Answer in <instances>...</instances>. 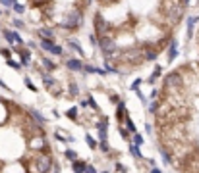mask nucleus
<instances>
[{"mask_svg": "<svg viewBox=\"0 0 199 173\" xmlns=\"http://www.w3.org/2000/svg\"><path fill=\"white\" fill-rule=\"evenodd\" d=\"M184 83H182V75L180 73H168L164 77V89L166 90H180Z\"/></svg>", "mask_w": 199, "mask_h": 173, "instance_id": "nucleus-1", "label": "nucleus"}, {"mask_svg": "<svg viewBox=\"0 0 199 173\" xmlns=\"http://www.w3.org/2000/svg\"><path fill=\"white\" fill-rule=\"evenodd\" d=\"M95 27H97L99 37H112V27H110V23L104 21V19L101 18V14L95 15Z\"/></svg>", "mask_w": 199, "mask_h": 173, "instance_id": "nucleus-2", "label": "nucleus"}, {"mask_svg": "<svg viewBox=\"0 0 199 173\" xmlns=\"http://www.w3.org/2000/svg\"><path fill=\"white\" fill-rule=\"evenodd\" d=\"M99 44H101V48H103V52H104L107 56H110L114 50H118V46H116V40L112 39V37H101Z\"/></svg>", "mask_w": 199, "mask_h": 173, "instance_id": "nucleus-3", "label": "nucleus"}, {"mask_svg": "<svg viewBox=\"0 0 199 173\" xmlns=\"http://www.w3.org/2000/svg\"><path fill=\"white\" fill-rule=\"evenodd\" d=\"M81 23V14L78 10H72V14L66 15V19L62 21V27H78Z\"/></svg>", "mask_w": 199, "mask_h": 173, "instance_id": "nucleus-4", "label": "nucleus"}, {"mask_svg": "<svg viewBox=\"0 0 199 173\" xmlns=\"http://www.w3.org/2000/svg\"><path fill=\"white\" fill-rule=\"evenodd\" d=\"M37 171H48L50 169V156L48 154H41L37 158Z\"/></svg>", "mask_w": 199, "mask_h": 173, "instance_id": "nucleus-5", "label": "nucleus"}, {"mask_svg": "<svg viewBox=\"0 0 199 173\" xmlns=\"http://www.w3.org/2000/svg\"><path fill=\"white\" fill-rule=\"evenodd\" d=\"M41 46L44 48V50H48V52H52V54H62V48L58 46V44H52L50 40H41Z\"/></svg>", "mask_w": 199, "mask_h": 173, "instance_id": "nucleus-6", "label": "nucleus"}, {"mask_svg": "<svg viewBox=\"0 0 199 173\" xmlns=\"http://www.w3.org/2000/svg\"><path fill=\"white\" fill-rule=\"evenodd\" d=\"M29 146L33 148V150H41V148H44V141L41 135H33V139L29 141Z\"/></svg>", "mask_w": 199, "mask_h": 173, "instance_id": "nucleus-7", "label": "nucleus"}, {"mask_svg": "<svg viewBox=\"0 0 199 173\" xmlns=\"http://www.w3.org/2000/svg\"><path fill=\"white\" fill-rule=\"evenodd\" d=\"M4 37H6L8 40H10V43H21V37L18 35V33H12V31H4Z\"/></svg>", "mask_w": 199, "mask_h": 173, "instance_id": "nucleus-8", "label": "nucleus"}, {"mask_svg": "<svg viewBox=\"0 0 199 173\" xmlns=\"http://www.w3.org/2000/svg\"><path fill=\"white\" fill-rule=\"evenodd\" d=\"M68 67H70V69H75V71H79V69H83V64H81L79 60H68Z\"/></svg>", "mask_w": 199, "mask_h": 173, "instance_id": "nucleus-9", "label": "nucleus"}, {"mask_svg": "<svg viewBox=\"0 0 199 173\" xmlns=\"http://www.w3.org/2000/svg\"><path fill=\"white\" fill-rule=\"evenodd\" d=\"M70 48H74V50L78 52L79 56H83V50H81V48H79V44L75 43V40H70Z\"/></svg>", "mask_w": 199, "mask_h": 173, "instance_id": "nucleus-10", "label": "nucleus"}, {"mask_svg": "<svg viewBox=\"0 0 199 173\" xmlns=\"http://www.w3.org/2000/svg\"><path fill=\"white\" fill-rule=\"evenodd\" d=\"M176 52H178V50H176V40H172V44H170V56H168L170 60H174V58H176Z\"/></svg>", "mask_w": 199, "mask_h": 173, "instance_id": "nucleus-11", "label": "nucleus"}, {"mask_svg": "<svg viewBox=\"0 0 199 173\" xmlns=\"http://www.w3.org/2000/svg\"><path fill=\"white\" fill-rule=\"evenodd\" d=\"M85 167H87V163H83V162H75V166H74V169L75 171H85Z\"/></svg>", "mask_w": 199, "mask_h": 173, "instance_id": "nucleus-12", "label": "nucleus"}, {"mask_svg": "<svg viewBox=\"0 0 199 173\" xmlns=\"http://www.w3.org/2000/svg\"><path fill=\"white\" fill-rule=\"evenodd\" d=\"M41 62H43V65H44V67H47V69H54V64H52L50 60H47V58H43V60H41Z\"/></svg>", "mask_w": 199, "mask_h": 173, "instance_id": "nucleus-13", "label": "nucleus"}, {"mask_svg": "<svg viewBox=\"0 0 199 173\" xmlns=\"http://www.w3.org/2000/svg\"><path fill=\"white\" fill-rule=\"evenodd\" d=\"M31 115H33V117H35V121H37V123H44V119H43V115H41L39 112H31Z\"/></svg>", "mask_w": 199, "mask_h": 173, "instance_id": "nucleus-14", "label": "nucleus"}, {"mask_svg": "<svg viewBox=\"0 0 199 173\" xmlns=\"http://www.w3.org/2000/svg\"><path fill=\"white\" fill-rule=\"evenodd\" d=\"M29 60H31V58H29V52L23 50V52H21V62H23V64H29Z\"/></svg>", "mask_w": 199, "mask_h": 173, "instance_id": "nucleus-15", "label": "nucleus"}, {"mask_svg": "<svg viewBox=\"0 0 199 173\" xmlns=\"http://www.w3.org/2000/svg\"><path fill=\"white\" fill-rule=\"evenodd\" d=\"M39 35H43V37H52V31H48V29H39Z\"/></svg>", "mask_w": 199, "mask_h": 173, "instance_id": "nucleus-16", "label": "nucleus"}, {"mask_svg": "<svg viewBox=\"0 0 199 173\" xmlns=\"http://www.w3.org/2000/svg\"><path fill=\"white\" fill-rule=\"evenodd\" d=\"M132 154L135 156V158H141V152H139V148H137V146H132Z\"/></svg>", "mask_w": 199, "mask_h": 173, "instance_id": "nucleus-17", "label": "nucleus"}, {"mask_svg": "<svg viewBox=\"0 0 199 173\" xmlns=\"http://www.w3.org/2000/svg\"><path fill=\"white\" fill-rule=\"evenodd\" d=\"M70 94H74V96L78 94V85H75V83H72V85H70Z\"/></svg>", "mask_w": 199, "mask_h": 173, "instance_id": "nucleus-18", "label": "nucleus"}, {"mask_svg": "<svg viewBox=\"0 0 199 173\" xmlns=\"http://www.w3.org/2000/svg\"><path fill=\"white\" fill-rule=\"evenodd\" d=\"M85 141H87V144H89V146H91V148H95V141H93V139L89 137V135H87V137H85Z\"/></svg>", "mask_w": 199, "mask_h": 173, "instance_id": "nucleus-19", "label": "nucleus"}, {"mask_svg": "<svg viewBox=\"0 0 199 173\" xmlns=\"http://www.w3.org/2000/svg\"><path fill=\"white\" fill-rule=\"evenodd\" d=\"M75 114H78V110H75V108L68 110V117H75Z\"/></svg>", "mask_w": 199, "mask_h": 173, "instance_id": "nucleus-20", "label": "nucleus"}, {"mask_svg": "<svg viewBox=\"0 0 199 173\" xmlns=\"http://www.w3.org/2000/svg\"><path fill=\"white\" fill-rule=\"evenodd\" d=\"M128 129L132 131V133H135V125H133V121H129V119H128Z\"/></svg>", "mask_w": 199, "mask_h": 173, "instance_id": "nucleus-21", "label": "nucleus"}, {"mask_svg": "<svg viewBox=\"0 0 199 173\" xmlns=\"http://www.w3.org/2000/svg\"><path fill=\"white\" fill-rule=\"evenodd\" d=\"M66 156H68L70 160H75V152H74V150H68V152H66Z\"/></svg>", "mask_w": 199, "mask_h": 173, "instance_id": "nucleus-22", "label": "nucleus"}, {"mask_svg": "<svg viewBox=\"0 0 199 173\" xmlns=\"http://www.w3.org/2000/svg\"><path fill=\"white\" fill-rule=\"evenodd\" d=\"M16 12H19V14H21V12H25V10H23V6H21V4H16Z\"/></svg>", "mask_w": 199, "mask_h": 173, "instance_id": "nucleus-23", "label": "nucleus"}, {"mask_svg": "<svg viewBox=\"0 0 199 173\" xmlns=\"http://www.w3.org/2000/svg\"><path fill=\"white\" fill-rule=\"evenodd\" d=\"M25 83H27V86H29V89H31V90H35V89H37V86H33V83H31V81H29V79H25Z\"/></svg>", "mask_w": 199, "mask_h": 173, "instance_id": "nucleus-24", "label": "nucleus"}, {"mask_svg": "<svg viewBox=\"0 0 199 173\" xmlns=\"http://www.w3.org/2000/svg\"><path fill=\"white\" fill-rule=\"evenodd\" d=\"M0 2H2L4 6H10V4H14V0H0Z\"/></svg>", "mask_w": 199, "mask_h": 173, "instance_id": "nucleus-25", "label": "nucleus"}, {"mask_svg": "<svg viewBox=\"0 0 199 173\" xmlns=\"http://www.w3.org/2000/svg\"><path fill=\"white\" fill-rule=\"evenodd\" d=\"M8 65H12V67H16V69H18V67H19V65H18V64H16V62H12V60H8Z\"/></svg>", "mask_w": 199, "mask_h": 173, "instance_id": "nucleus-26", "label": "nucleus"}, {"mask_svg": "<svg viewBox=\"0 0 199 173\" xmlns=\"http://www.w3.org/2000/svg\"><path fill=\"white\" fill-rule=\"evenodd\" d=\"M101 2H103V4H112L114 0H101Z\"/></svg>", "mask_w": 199, "mask_h": 173, "instance_id": "nucleus-27", "label": "nucleus"}, {"mask_svg": "<svg viewBox=\"0 0 199 173\" xmlns=\"http://www.w3.org/2000/svg\"><path fill=\"white\" fill-rule=\"evenodd\" d=\"M0 86H4V85H2V83H0Z\"/></svg>", "mask_w": 199, "mask_h": 173, "instance_id": "nucleus-28", "label": "nucleus"}]
</instances>
